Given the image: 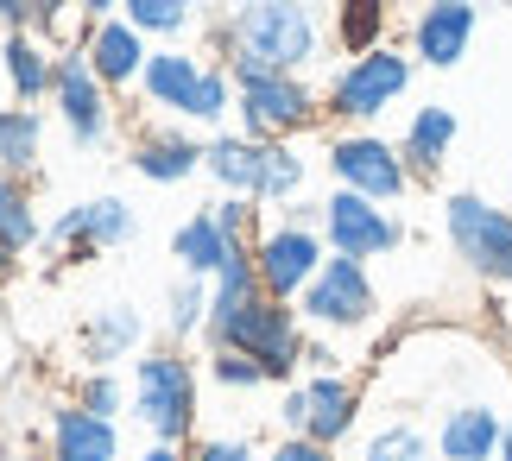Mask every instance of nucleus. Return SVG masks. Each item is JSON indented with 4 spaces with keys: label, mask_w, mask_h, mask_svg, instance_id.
<instances>
[{
    "label": "nucleus",
    "mask_w": 512,
    "mask_h": 461,
    "mask_svg": "<svg viewBox=\"0 0 512 461\" xmlns=\"http://www.w3.org/2000/svg\"><path fill=\"white\" fill-rule=\"evenodd\" d=\"M209 342H215V348H228V354L260 360L266 386H285V379L298 373V360H310L298 304H279V297H266V291L253 297L247 310H234L228 323H215V329H209Z\"/></svg>",
    "instance_id": "nucleus-1"
},
{
    "label": "nucleus",
    "mask_w": 512,
    "mask_h": 461,
    "mask_svg": "<svg viewBox=\"0 0 512 461\" xmlns=\"http://www.w3.org/2000/svg\"><path fill=\"white\" fill-rule=\"evenodd\" d=\"M133 417L152 430V443H184L196 424V367L171 348L133 360Z\"/></svg>",
    "instance_id": "nucleus-2"
},
{
    "label": "nucleus",
    "mask_w": 512,
    "mask_h": 461,
    "mask_svg": "<svg viewBox=\"0 0 512 461\" xmlns=\"http://www.w3.org/2000/svg\"><path fill=\"white\" fill-rule=\"evenodd\" d=\"M234 45L241 57H260L266 70H298L304 57H317V13L310 0H247L234 13Z\"/></svg>",
    "instance_id": "nucleus-3"
},
{
    "label": "nucleus",
    "mask_w": 512,
    "mask_h": 461,
    "mask_svg": "<svg viewBox=\"0 0 512 461\" xmlns=\"http://www.w3.org/2000/svg\"><path fill=\"white\" fill-rule=\"evenodd\" d=\"M443 228H449V247L468 272L481 278V285H500L512 291V215L494 209L487 196L475 190H456L443 203Z\"/></svg>",
    "instance_id": "nucleus-4"
},
{
    "label": "nucleus",
    "mask_w": 512,
    "mask_h": 461,
    "mask_svg": "<svg viewBox=\"0 0 512 461\" xmlns=\"http://www.w3.org/2000/svg\"><path fill=\"white\" fill-rule=\"evenodd\" d=\"M329 259V240L323 228H304V222H279V228H260L253 234V266H260V291L279 297V304H298L310 291V278L323 272Z\"/></svg>",
    "instance_id": "nucleus-5"
},
{
    "label": "nucleus",
    "mask_w": 512,
    "mask_h": 461,
    "mask_svg": "<svg viewBox=\"0 0 512 461\" xmlns=\"http://www.w3.org/2000/svg\"><path fill=\"white\" fill-rule=\"evenodd\" d=\"M373 310H380V297H373L367 266H361V259H342V253H329L323 272L310 278V291L298 297V316H304V323H317V329H329V335L367 329Z\"/></svg>",
    "instance_id": "nucleus-6"
},
{
    "label": "nucleus",
    "mask_w": 512,
    "mask_h": 461,
    "mask_svg": "<svg viewBox=\"0 0 512 461\" xmlns=\"http://www.w3.org/2000/svg\"><path fill=\"white\" fill-rule=\"evenodd\" d=\"M234 83H241V120L247 133H291L317 114V95H310L298 76L266 70L260 57H234Z\"/></svg>",
    "instance_id": "nucleus-7"
},
{
    "label": "nucleus",
    "mask_w": 512,
    "mask_h": 461,
    "mask_svg": "<svg viewBox=\"0 0 512 461\" xmlns=\"http://www.w3.org/2000/svg\"><path fill=\"white\" fill-rule=\"evenodd\" d=\"M323 240H329V253H342V259H380V253H392L405 240V228L392 222V215L380 209V203H367V196H354V190H336L323 203Z\"/></svg>",
    "instance_id": "nucleus-8"
},
{
    "label": "nucleus",
    "mask_w": 512,
    "mask_h": 461,
    "mask_svg": "<svg viewBox=\"0 0 512 461\" xmlns=\"http://www.w3.org/2000/svg\"><path fill=\"white\" fill-rule=\"evenodd\" d=\"M329 171L342 177V190L367 196V203H399V196H405V184H411V165H405V152H392L386 139H373V133L336 139V146H329Z\"/></svg>",
    "instance_id": "nucleus-9"
},
{
    "label": "nucleus",
    "mask_w": 512,
    "mask_h": 461,
    "mask_svg": "<svg viewBox=\"0 0 512 461\" xmlns=\"http://www.w3.org/2000/svg\"><path fill=\"white\" fill-rule=\"evenodd\" d=\"M411 83V64L399 51H386V45H373L367 57H354V64L336 76V89H329V108L348 114V120H373L386 102H399Z\"/></svg>",
    "instance_id": "nucleus-10"
},
{
    "label": "nucleus",
    "mask_w": 512,
    "mask_h": 461,
    "mask_svg": "<svg viewBox=\"0 0 512 461\" xmlns=\"http://www.w3.org/2000/svg\"><path fill=\"white\" fill-rule=\"evenodd\" d=\"M133 234H140V222H133V209L121 203V196H89V203H76V209H64L51 222V240L57 247H76V253L127 247Z\"/></svg>",
    "instance_id": "nucleus-11"
},
{
    "label": "nucleus",
    "mask_w": 512,
    "mask_h": 461,
    "mask_svg": "<svg viewBox=\"0 0 512 461\" xmlns=\"http://www.w3.org/2000/svg\"><path fill=\"white\" fill-rule=\"evenodd\" d=\"M57 108H64V127L76 133V146H95L108 133V102H102V76H95L89 51L57 57Z\"/></svg>",
    "instance_id": "nucleus-12"
},
{
    "label": "nucleus",
    "mask_w": 512,
    "mask_h": 461,
    "mask_svg": "<svg viewBox=\"0 0 512 461\" xmlns=\"http://www.w3.org/2000/svg\"><path fill=\"white\" fill-rule=\"evenodd\" d=\"M500 436H506V417L487 398L449 405L437 424V461H500Z\"/></svg>",
    "instance_id": "nucleus-13"
},
{
    "label": "nucleus",
    "mask_w": 512,
    "mask_h": 461,
    "mask_svg": "<svg viewBox=\"0 0 512 461\" xmlns=\"http://www.w3.org/2000/svg\"><path fill=\"white\" fill-rule=\"evenodd\" d=\"M140 310L133 304H102V310H89V323L76 329V354H83V367L89 373H114V360H127L133 348H140Z\"/></svg>",
    "instance_id": "nucleus-14"
},
{
    "label": "nucleus",
    "mask_w": 512,
    "mask_h": 461,
    "mask_svg": "<svg viewBox=\"0 0 512 461\" xmlns=\"http://www.w3.org/2000/svg\"><path fill=\"white\" fill-rule=\"evenodd\" d=\"M51 461H121V430L114 417H95L70 398L51 411Z\"/></svg>",
    "instance_id": "nucleus-15"
},
{
    "label": "nucleus",
    "mask_w": 512,
    "mask_h": 461,
    "mask_svg": "<svg viewBox=\"0 0 512 461\" xmlns=\"http://www.w3.org/2000/svg\"><path fill=\"white\" fill-rule=\"evenodd\" d=\"M468 38H475V7L468 0H437V7L418 13V32H411V45L430 70H449L468 57Z\"/></svg>",
    "instance_id": "nucleus-16"
},
{
    "label": "nucleus",
    "mask_w": 512,
    "mask_h": 461,
    "mask_svg": "<svg viewBox=\"0 0 512 461\" xmlns=\"http://www.w3.org/2000/svg\"><path fill=\"white\" fill-rule=\"evenodd\" d=\"M304 392H310V443L336 449L342 436L354 430V417H361V392H354V379L329 367V373H310Z\"/></svg>",
    "instance_id": "nucleus-17"
},
{
    "label": "nucleus",
    "mask_w": 512,
    "mask_h": 461,
    "mask_svg": "<svg viewBox=\"0 0 512 461\" xmlns=\"http://www.w3.org/2000/svg\"><path fill=\"white\" fill-rule=\"evenodd\" d=\"M266 152L272 146H253V139H215V146L203 152V171L228 196H253V203H266Z\"/></svg>",
    "instance_id": "nucleus-18"
},
{
    "label": "nucleus",
    "mask_w": 512,
    "mask_h": 461,
    "mask_svg": "<svg viewBox=\"0 0 512 461\" xmlns=\"http://www.w3.org/2000/svg\"><path fill=\"white\" fill-rule=\"evenodd\" d=\"M228 253H234V240L222 234V222H215V209L190 215V222L171 234V259H177V266H184L190 278H215V272L228 266Z\"/></svg>",
    "instance_id": "nucleus-19"
},
{
    "label": "nucleus",
    "mask_w": 512,
    "mask_h": 461,
    "mask_svg": "<svg viewBox=\"0 0 512 461\" xmlns=\"http://www.w3.org/2000/svg\"><path fill=\"white\" fill-rule=\"evenodd\" d=\"M146 45H140V32L127 26V19H102L89 38V64L102 83H127V76H146Z\"/></svg>",
    "instance_id": "nucleus-20"
},
{
    "label": "nucleus",
    "mask_w": 512,
    "mask_h": 461,
    "mask_svg": "<svg viewBox=\"0 0 512 461\" xmlns=\"http://www.w3.org/2000/svg\"><path fill=\"white\" fill-rule=\"evenodd\" d=\"M449 146H456V114H449V108H437V102H430V108H418V114H411V133H405V165L411 171H437L443 165V158H449Z\"/></svg>",
    "instance_id": "nucleus-21"
},
{
    "label": "nucleus",
    "mask_w": 512,
    "mask_h": 461,
    "mask_svg": "<svg viewBox=\"0 0 512 461\" xmlns=\"http://www.w3.org/2000/svg\"><path fill=\"white\" fill-rule=\"evenodd\" d=\"M196 89H203L196 57H177V51H152V57H146V95H152L159 108H184V114H190Z\"/></svg>",
    "instance_id": "nucleus-22"
},
{
    "label": "nucleus",
    "mask_w": 512,
    "mask_h": 461,
    "mask_svg": "<svg viewBox=\"0 0 512 461\" xmlns=\"http://www.w3.org/2000/svg\"><path fill=\"white\" fill-rule=\"evenodd\" d=\"M0 64H7V76H13L19 102H38L45 89H57V64L45 57V45H38V38H26V32H13V38H7Z\"/></svg>",
    "instance_id": "nucleus-23"
},
{
    "label": "nucleus",
    "mask_w": 512,
    "mask_h": 461,
    "mask_svg": "<svg viewBox=\"0 0 512 461\" xmlns=\"http://www.w3.org/2000/svg\"><path fill=\"white\" fill-rule=\"evenodd\" d=\"M133 171H140L146 184H177V177L203 171V152H196L190 139H146V146L133 152Z\"/></svg>",
    "instance_id": "nucleus-24"
},
{
    "label": "nucleus",
    "mask_w": 512,
    "mask_h": 461,
    "mask_svg": "<svg viewBox=\"0 0 512 461\" xmlns=\"http://www.w3.org/2000/svg\"><path fill=\"white\" fill-rule=\"evenodd\" d=\"M38 165V108L0 114V177H26Z\"/></svg>",
    "instance_id": "nucleus-25"
},
{
    "label": "nucleus",
    "mask_w": 512,
    "mask_h": 461,
    "mask_svg": "<svg viewBox=\"0 0 512 461\" xmlns=\"http://www.w3.org/2000/svg\"><path fill=\"white\" fill-rule=\"evenodd\" d=\"M38 215H32V196L19 190V177H0V247L7 253H26L38 247Z\"/></svg>",
    "instance_id": "nucleus-26"
},
{
    "label": "nucleus",
    "mask_w": 512,
    "mask_h": 461,
    "mask_svg": "<svg viewBox=\"0 0 512 461\" xmlns=\"http://www.w3.org/2000/svg\"><path fill=\"white\" fill-rule=\"evenodd\" d=\"M354 461H430V436L418 424H380Z\"/></svg>",
    "instance_id": "nucleus-27"
},
{
    "label": "nucleus",
    "mask_w": 512,
    "mask_h": 461,
    "mask_svg": "<svg viewBox=\"0 0 512 461\" xmlns=\"http://www.w3.org/2000/svg\"><path fill=\"white\" fill-rule=\"evenodd\" d=\"M209 304H215V291H209V278H184V285H171V310H165V329L184 342V335L196 329H209Z\"/></svg>",
    "instance_id": "nucleus-28"
},
{
    "label": "nucleus",
    "mask_w": 512,
    "mask_h": 461,
    "mask_svg": "<svg viewBox=\"0 0 512 461\" xmlns=\"http://www.w3.org/2000/svg\"><path fill=\"white\" fill-rule=\"evenodd\" d=\"M127 26L133 32H184L190 0H127Z\"/></svg>",
    "instance_id": "nucleus-29"
},
{
    "label": "nucleus",
    "mask_w": 512,
    "mask_h": 461,
    "mask_svg": "<svg viewBox=\"0 0 512 461\" xmlns=\"http://www.w3.org/2000/svg\"><path fill=\"white\" fill-rule=\"evenodd\" d=\"M76 405L95 411V417H121V411H127L121 373H83V379H76Z\"/></svg>",
    "instance_id": "nucleus-30"
},
{
    "label": "nucleus",
    "mask_w": 512,
    "mask_h": 461,
    "mask_svg": "<svg viewBox=\"0 0 512 461\" xmlns=\"http://www.w3.org/2000/svg\"><path fill=\"white\" fill-rule=\"evenodd\" d=\"M304 190V158L291 146H272L266 152V203H291Z\"/></svg>",
    "instance_id": "nucleus-31"
},
{
    "label": "nucleus",
    "mask_w": 512,
    "mask_h": 461,
    "mask_svg": "<svg viewBox=\"0 0 512 461\" xmlns=\"http://www.w3.org/2000/svg\"><path fill=\"white\" fill-rule=\"evenodd\" d=\"M209 379H215V386H228V392H253V386H266L260 360L228 354V348H215V354H209Z\"/></svg>",
    "instance_id": "nucleus-32"
},
{
    "label": "nucleus",
    "mask_w": 512,
    "mask_h": 461,
    "mask_svg": "<svg viewBox=\"0 0 512 461\" xmlns=\"http://www.w3.org/2000/svg\"><path fill=\"white\" fill-rule=\"evenodd\" d=\"M380 13H386V7H380V0H348V19H342V38H348V45H354V51H361V57L373 51V32H380Z\"/></svg>",
    "instance_id": "nucleus-33"
},
{
    "label": "nucleus",
    "mask_w": 512,
    "mask_h": 461,
    "mask_svg": "<svg viewBox=\"0 0 512 461\" xmlns=\"http://www.w3.org/2000/svg\"><path fill=\"white\" fill-rule=\"evenodd\" d=\"M222 114H228V76L203 70V89H196V102H190V120H222Z\"/></svg>",
    "instance_id": "nucleus-34"
},
{
    "label": "nucleus",
    "mask_w": 512,
    "mask_h": 461,
    "mask_svg": "<svg viewBox=\"0 0 512 461\" xmlns=\"http://www.w3.org/2000/svg\"><path fill=\"white\" fill-rule=\"evenodd\" d=\"M279 424H285V436H310V392L304 386L279 392Z\"/></svg>",
    "instance_id": "nucleus-35"
},
{
    "label": "nucleus",
    "mask_w": 512,
    "mask_h": 461,
    "mask_svg": "<svg viewBox=\"0 0 512 461\" xmlns=\"http://www.w3.org/2000/svg\"><path fill=\"white\" fill-rule=\"evenodd\" d=\"M184 461H260L241 436H209V443H196V449H184Z\"/></svg>",
    "instance_id": "nucleus-36"
},
{
    "label": "nucleus",
    "mask_w": 512,
    "mask_h": 461,
    "mask_svg": "<svg viewBox=\"0 0 512 461\" xmlns=\"http://www.w3.org/2000/svg\"><path fill=\"white\" fill-rule=\"evenodd\" d=\"M253 196H228V203H215V222H222V234L228 240H247V228H253Z\"/></svg>",
    "instance_id": "nucleus-37"
},
{
    "label": "nucleus",
    "mask_w": 512,
    "mask_h": 461,
    "mask_svg": "<svg viewBox=\"0 0 512 461\" xmlns=\"http://www.w3.org/2000/svg\"><path fill=\"white\" fill-rule=\"evenodd\" d=\"M266 461H336V449H323V443H310V436H285L279 449H272Z\"/></svg>",
    "instance_id": "nucleus-38"
},
{
    "label": "nucleus",
    "mask_w": 512,
    "mask_h": 461,
    "mask_svg": "<svg viewBox=\"0 0 512 461\" xmlns=\"http://www.w3.org/2000/svg\"><path fill=\"white\" fill-rule=\"evenodd\" d=\"M0 13L13 19V32H26V13H32V0H0Z\"/></svg>",
    "instance_id": "nucleus-39"
},
{
    "label": "nucleus",
    "mask_w": 512,
    "mask_h": 461,
    "mask_svg": "<svg viewBox=\"0 0 512 461\" xmlns=\"http://www.w3.org/2000/svg\"><path fill=\"white\" fill-rule=\"evenodd\" d=\"M140 461H184V449H171V443H152Z\"/></svg>",
    "instance_id": "nucleus-40"
},
{
    "label": "nucleus",
    "mask_w": 512,
    "mask_h": 461,
    "mask_svg": "<svg viewBox=\"0 0 512 461\" xmlns=\"http://www.w3.org/2000/svg\"><path fill=\"white\" fill-rule=\"evenodd\" d=\"M64 7H70V0H32V13H38V19H57Z\"/></svg>",
    "instance_id": "nucleus-41"
},
{
    "label": "nucleus",
    "mask_w": 512,
    "mask_h": 461,
    "mask_svg": "<svg viewBox=\"0 0 512 461\" xmlns=\"http://www.w3.org/2000/svg\"><path fill=\"white\" fill-rule=\"evenodd\" d=\"M83 13H95V19H108V7H121V0H76Z\"/></svg>",
    "instance_id": "nucleus-42"
},
{
    "label": "nucleus",
    "mask_w": 512,
    "mask_h": 461,
    "mask_svg": "<svg viewBox=\"0 0 512 461\" xmlns=\"http://www.w3.org/2000/svg\"><path fill=\"white\" fill-rule=\"evenodd\" d=\"M500 461H512V417H506V436H500Z\"/></svg>",
    "instance_id": "nucleus-43"
},
{
    "label": "nucleus",
    "mask_w": 512,
    "mask_h": 461,
    "mask_svg": "<svg viewBox=\"0 0 512 461\" xmlns=\"http://www.w3.org/2000/svg\"><path fill=\"white\" fill-rule=\"evenodd\" d=\"M430 7H437V0H430Z\"/></svg>",
    "instance_id": "nucleus-44"
}]
</instances>
